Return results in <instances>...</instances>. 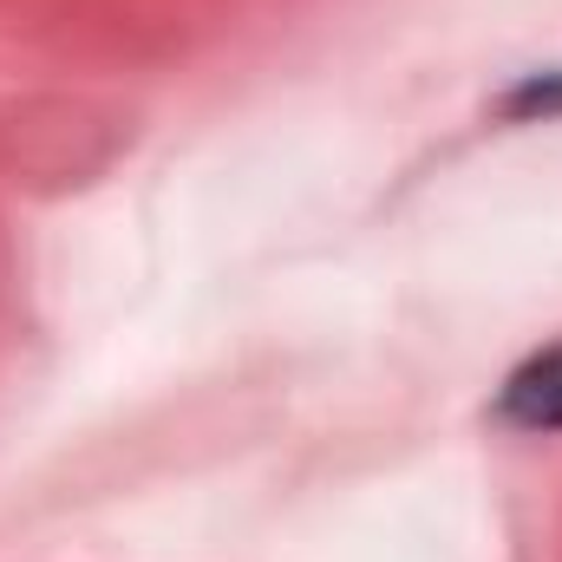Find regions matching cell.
Returning <instances> with one entry per match:
<instances>
[{"label":"cell","mask_w":562,"mask_h":562,"mask_svg":"<svg viewBox=\"0 0 562 562\" xmlns=\"http://www.w3.org/2000/svg\"><path fill=\"white\" fill-rule=\"evenodd\" d=\"M504 119L517 125H537V119H562V72H530L510 99H504Z\"/></svg>","instance_id":"obj_2"},{"label":"cell","mask_w":562,"mask_h":562,"mask_svg":"<svg viewBox=\"0 0 562 562\" xmlns=\"http://www.w3.org/2000/svg\"><path fill=\"white\" fill-rule=\"evenodd\" d=\"M497 419L517 431H562V347L524 360L497 400Z\"/></svg>","instance_id":"obj_1"}]
</instances>
